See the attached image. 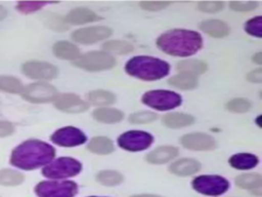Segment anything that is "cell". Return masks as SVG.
<instances>
[{
	"mask_svg": "<svg viewBox=\"0 0 262 197\" xmlns=\"http://www.w3.org/2000/svg\"><path fill=\"white\" fill-rule=\"evenodd\" d=\"M131 197H161L158 195H152V194H140V195H134Z\"/></svg>",
	"mask_w": 262,
	"mask_h": 197,
	"instance_id": "7bdbcfd3",
	"label": "cell"
},
{
	"mask_svg": "<svg viewBox=\"0 0 262 197\" xmlns=\"http://www.w3.org/2000/svg\"><path fill=\"white\" fill-rule=\"evenodd\" d=\"M5 16H6V10L2 6H0V19H3Z\"/></svg>",
	"mask_w": 262,
	"mask_h": 197,
	"instance_id": "ee69618b",
	"label": "cell"
},
{
	"mask_svg": "<svg viewBox=\"0 0 262 197\" xmlns=\"http://www.w3.org/2000/svg\"><path fill=\"white\" fill-rule=\"evenodd\" d=\"M87 149L98 155H106L111 154L114 151V144L113 142L106 136H94L89 142Z\"/></svg>",
	"mask_w": 262,
	"mask_h": 197,
	"instance_id": "d4e9b609",
	"label": "cell"
},
{
	"mask_svg": "<svg viewBox=\"0 0 262 197\" xmlns=\"http://www.w3.org/2000/svg\"><path fill=\"white\" fill-rule=\"evenodd\" d=\"M157 119V114L149 111L135 112L130 115L129 121L134 124H145L150 123Z\"/></svg>",
	"mask_w": 262,
	"mask_h": 197,
	"instance_id": "836d02e7",
	"label": "cell"
},
{
	"mask_svg": "<svg viewBox=\"0 0 262 197\" xmlns=\"http://www.w3.org/2000/svg\"><path fill=\"white\" fill-rule=\"evenodd\" d=\"M115 57L105 51H90L80 55L74 65L86 71H103L112 69L116 66Z\"/></svg>",
	"mask_w": 262,
	"mask_h": 197,
	"instance_id": "8992f818",
	"label": "cell"
},
{
	"mask_svg": "<svg viewBox=\"0 0 262 197\" xmlns=\"http://www.w3.org/2000/svg\"><path fill=\"white\" fill-rule=\"evenodd\" d=\"M200 169H201V163L195 159H191V158L179 159L173 162L169 166V170L171 173L180 175V176L191 175L198 172Z\"/></svg>",
	"mask_w": 262,
	"mask_h": 197,
	"instance_id": "e0dca14e",
	"label": "cell"
},
{
	"mask_svg": "<svg viewBox=\"0 0 262 197\" xmlns=\"http://www.w3.org/2000/svg\"><path fill=\"white\" fill-rule=\"evenodd\" d=\"M82 169V164L71 157H60L46 164L42 174L49 179H66L77 175Z\"/></svg>",
	"mask_w": 262,
	"mask_h": 197,
	"instance_id": "277c9868",
	"label": "cell"
},
{
	"mask_svg": "<svg viewBox=\"0 0 262 197\" xmlns=\"http://www.w3.org/2000/svg\"><path fill=\"white\" fill-rule=\"evenodd\" d=\"M93 118L96 121L102 123H117L124 118L122 111L114 108H98L92 113Z\"/></svg>",
	"mask_w": 262,
	"mask_h": 197,
	"instance_id": "603a6c76",
	"label": "cell"
},
{
	"mask_svg": "<svg viewBox=\"0 0 262 197\" xmlns=\"http://www.w3.org/2000/svg\"><path fill=\"white\" fill-rule=\"evenodd\" d=\"M154 142V136L141 130H129L122 133L118 139V145L130 152H138L147 149Z\"/></svg>",
	"mask_w": 262,
	"mask_h": 197,
	"instance_id": "ba28073f",
	"label": "cell"
},
{
	"mask_svg": "<svg viewBox=\"0 0 262 197\" xmlns=\"http://www.w3.org/2000/svg\"><path fill=\"white\" fill-rule=\"evenodd\" d=\"M192 187L202 194L217 196L227 191L229 183L220 175H200L192 181Z\"/></svg>",
	"mask_w": 262,
	"mask_h": 197,
	"instance_id": "9c48e42d",
	"label": "cell"
},
{
	"mask_svg": "<svg viewBox=\"0 0 262 197\" xmlns=\"http://www.w3.org/2000/svg\"><path fill=\"white\" fill-rule=\"evenodd\" d=\"M253 62L258 64V65H261L262 64V53L261 52H257L256 54L253 55Z\"/></svg>",
	"mask_w": 262,
	"mask_h": 197,
	"instance_id": "b9f144b4",
	"label": "cell"
},
{
	"mask_svg": "<svg viewBox=\"0 0 262 197\" xmlns=\"http://www.w3.org/2000/svg\"><path fill=\"white\" fill-rule=\"evenodd\" d=\"M142 103L158 111H168L178 107L182 100L181 96L170 90H150L145 92L141 98Z\"/></svg>",
	"mask_w": 262,
	"mask_h": 197,
	"instance_id": "5b68a950",
	"label": "cell"
},
{
	"mask_svg": "<svg viewBox=\"0 0 262 197\" xmlns=\"http://www.w3.org/2000/svg\"><path fill=\"white\" fill-rule=\"evenodd\" d=\"M102 48L105 52H113L117 54H127L133 51V45L127 41L110 40L103 43Z\"/></svg>",
	"mask_w": 262,
	"mask_h": 197,
	"instance_id": "f1b7e54d",
	"label": "cell"
},
{
	"mask_svg": "<svg viewBox=\"0 0 262 197\" xmlns=\"http://www.w3.org/2000/svg\"><path fill=\"white\" fill-rule=\"evenodd\" d=\"M0 90L10 93H20L23 91V84L15 77L0 76Z\"/></svg>",
	"mask_w": 262,
	"mask_h": 197,
	"instance_id": "1f68e13d",
	"label": "cell"
},
{
	"mask_svg": "<svg viewBox=\"0 0 262 197\" xmlns=\"http://www.w3.org/2000/svg\"><path fill=\"white\" fill-rule=\"evenodd\" d=\"M99 19L100 17L94 11L86 7L74 8L64 17V22L71 25H82V24L96 22Z\"/></svg>",
	"mask_w": 262,
	"mask_h": 197,
	"instance_id": "2e32d148",
	"label": "cell"
},
{
	"mask_svg": "<svg viewBox=\"0 0 262 197\" xmlns=\"http://www.w3.org/2000/svg\"><path fill=\"white\" fill-rule=\"evenodd\" d=\"M46 4L47 2H43V1H25V2H18L16 7H17V10L23 13H31L39 10Z\"/></svg>",
	"mask_w": 262,
	"mask_h": 197,
	"instance_id": "d590c367",
	"label": "cell"
},
{
	"mask_svg": "<svg viewBox=\"0 0 262 197\" xmlns=\"http://www.w3.org/2000/svg\"><path fill=\"white\" fill-rule=\"evenodd\" d=\"M262 17L260 15L255 16L251 19H249L245 24V30L249 35H252L254 37L261 38L262 37Z\"/></svg>",
	"mask_w": 262,
	"mask_h": 197,
	"instance_id": "e575fe53",
	"label": "cell"
},
{
	"mask_svg": "<svg viewBox=\"0 0 262 197\" xmlns=\"http://www.w3.org/2000/svg\"><path fill=\"white\" fill-rule=\"evenodd\" d=\"M163 124L170 128H180L184 126L191 125L194 122V118L185 113H179V112H173L166 114L163 119Z\"/></svg>",
	"mask_w": 262,
	"mask_h": 197,
	"instance_id": "44dd1931",
	"label": "cell"
},
{
	"mask_svg": "<svg viewBox=\"0 0 262 197\" xmlns=\"http://www.w3.org/2000/svg\"><path fill=\"white\" fill-rule=\"evenodd\" d=\"M262 178L257 173H245L235 178V184L242 189L260 190Z\"/></svg>",
	"mask_w": 262,
	"mask_h": 197,
	"instance_id": "83f0119b",
	"label": "cell"
},
{
	"mask_svg": "<svg viewBox=\"0 0 262 197\" xmlns=\"http://www.w3.org/2000/svg\"><path fill=\"white\" fill-rule=\"evenodd\" d=\"M93 197H94V196H93Z\"/></svg>",
	"mask_w": 262,
	"mask_h": 197,
	"instance_id": "f6af8a7d",
	"label": "cell"
},
{
	"mask_svg": "<svg viewBox=\"0 0 262 197\" xmlns=\"http://www.w3.org/2000/svg\"><path fill=\"white\" fill-rule=\"evenodd\" d=\"M96 181L104 186H116L124 181L123 175L116 170H101L96 175Z\"/></svg>",
	"mask_w": 262,
	"mask_h": 197,
	"instance_id": "f546056e",
	"label": "cell"
},
{
	"mask_svg": "<svg viewBox=\"0 0 262 197\" xmlns=\"http://www.w3.org/2000/svg\"><path fill=\"white\" fill-rule=\"evenodd\" d=\"M54 106L56 109L66 113H82L88 109V104L79 95L74 93H62L55 97Z\"/></svg>",
	"mask_w": 262,
	"mask_h": 197,
	"instance_id": "9a60e30c",
	"label": "cell"
},
{
	"mask_svg": "<svg viewBox=\"0 0 262 197\" xmlns=\"http://www.w3.org/2000/svg\"><path fill=\"white\" fill-rule=\"evenodd\" d=\"M125 71L130 76L144 81L164 78L169 74L170 66L167 62L147 55H137L130 58L125 66Z\"/></svg>",
	"mask_w": 262,
	"mask_h": 197,
	"instance_id": "3957f363",
	"label": "cell"
},
{
	"mask_svg": "<svg viewBox=\"0 0 262 197\" xmlns=\"http://www.w3.org/2000/svg\"><path fill=\"white\" fill-rule=\"evenodd\" d=\"M88 100L94 106L103 107V106H108L114 104L116 102V95L111 91L98 89V90H93L89 92Z\"/></svg>",
	"mask_w": 262,
	"mask_h": 197,
	"instance_id": "4316f807",
	"label": "cell"
},
{
	"mask_svg": "<svg viewBox=\"0 0 262 197\" xmlns=\"http://www.w3.org/2000/svg\"><path fill=\"white\" fill-rule=\"evenodd\" d=\"M200 29L214 38H223L229 34V27L220 19H207L200 24Z\"/></svg>",
	"mask_w": 262,
	"mask_h": 197,
	"instance_id": "d6986e66",
	"label": "cell"
},
{
	"mask_svg": "<svg viewBox=\"0 0 262 197\" xmlns=\"http://www.w3.org/2000/svg\"><path fill=\"white\" fill-rule=\"evenodd\" d=\"M51 141L61 147H75L86 142L87 137L82 130L73 126H66L57 129L52 135Z\"/></svg>",
	"mask_w": 262,
	"mask_h": 197,
	"instance_id": "7c38bea8",
	"label": "cell"
},
{
	"mask_svg": "<svg viewBox=\"0 0 262 197\" xmlns=\"http://www.w3.org/2000/svg\"><path fill=\"white\" fill-rule=\"evenodd\" d=\"M251 107H252L251 102L248 101L247 98H243V97L233 98L226 104L227 110L230 112H233V113L248 112L251 109Z\"/></svg>",
	"mask_w": 262,
	"mask_h": 197,
	"instance_id": "d6a6232c",
	"label": "cell"
},
{
	"mask_svg": "<svg viewBox=\"0 0 262 197\" xmlns=\"http://www.w3.org/2000/svg\"><path fill=\"white\" fill-rule=\"evenodd\" d=\"M229 6L234 11L239 12H247L254 10L258 6L257 1H231L229 3Z\"/></svg>",
	"mask_w": 262,
	"mask_h": 197,
	"instance_id": "74e56055",
	"label": "cell"
},
{
	"mask_svg": "<svg viewBox=\"0 0 262 197\" xmlns=\"http://www.w3.org/2000/svg\"><path fill=\"white\" fill-rule=\"evenodd\" d=\"M168 83L173 87L183 89V90H189L196 87L198 79H196V76L185 74V73H179L169 78Z\"/></svg>",
	"mask_w": 262,
	"mask_h": 197,
	"instance_id": "484cf974",
	"label": "cell"
},
{
	"mask_svg": "<svg viewBox=\"0 0 262 197\" xmlns=\"http://www.w3.org/2000/svg\"><path fill=\"white\" fill-rule=\"evenodd\" d=\"M224 3L221 1H202L199 2L198 8L199 10L203 12H208V13H213L217 12L223 9Z\"/></svg>",
	"mask_w": 262,
	"mask_h": 197,
	"instance_id": "8d00e7d4",
	"label": "cell"
},
{
	"mask_svg": "<svg viewBox=\"0 0 262 197\" xmlns=\"http://www.w3.org/2000/svg\"><path fill=\"white\" fill-rule=\"evenodd\" d=\"M24 181V175L12 169H1L0 170V185L3 186H16L21 184Z\"/></svg>",
	"mask_w": 262,
	"mask_h": 197,
	"instance_id": "4dcf8cb0",
	"label": "cell"
},
{
	"mask_svg": "<svg viewBox=\"0 0 262 197\" xmlns=\"http://www.w3.org/2000/svg\"><path fill=\"white\" fill-rule=\"evenodd\" d=\"M13 130H14V127L10 122L0 120V137L11 134Z\"/></svg>",
	"mask_w": 262,
	"mask_h": 197,
	"instance_id": "ab89813d",
	"label": "cell"
},
{
	"mask_svg": "<svg viewBox=\"0 0 262 197\" xmlns=\"http://www.w3.org/2000/svg\"><path fill=\"white\" fill-rule=\"evenodd\" d=\"M55 150L47 143L29 140L18 145L11 153L10 163L20 169L32 170L51 162Z\"/></svg>",
	"mask_w": 262,
	"mask_h": 197,
	"instance_id": "7a4b0ae2",
	"label": "cell"
},
{
	"mask_svg": "<svg viewBox=\"0 0 262 197\" xmlns=\"http://www.w3.org/2000/svg\"><path fill=\"white\" fill-rule=\"evenodd\" d=\"M53 53L62 60L76 61L80 56L78 46L69 41H58L53 45Z\"/></svg>",
	"mask_w": 262,
	"mask_h": 197,
	"instance_id": "ffe728a7",
	"label": "cell"
},
{
	"mask_svg": "<svg viewBox=\"0 0 262 197\" xmlns=\"http://www.w3.org/2000/svg\"><path fill=\"white\" fill-rule=\"evenodd\" d=\"M229 164L236 168V169H241V170H246V169H251L254 168L258 162L259 159L256 155L254 154H250V153H238V154H234L232 155L229 160H228Z\"/></svg>",
	"mask_w": 262,
	"mask_h": 197,
	"instance_id": "7402d4cb",
	"label": "cell"
},
{
	"mask_svg": "<svg viewBox=\"0 0 262 197\" xmlns=\"http://www.w3.org/2000/svg\"><path fill=\"white\" fill-rule=\"evenodd\" d=\"M178 155L177 148L173 146H161L150 151L145 159L147 162L152 164H163L166 163Z\"/></svg>",
	"mask_w": 262,
	"mask_h": 197,
	"instance_id": "ac0fdd59",
	"label": "cell"
},
{
	"mask_svg": "<svg viewBox=\"0 0 262 197\" xmlns=\"http://www.w3.org/2000/svg\"><path fill=\"white\" fill-rule=\"evenodd\" d=\"M112 35V30L104 26H93L78 29L72 33V39L82 44H93Z\"/></svg>",
	"mask_w": 262,
	"mask_h": 197,
	"instance_id": "8fae6325",
	"label": "cell"
},
{
	"mask_svg": "<svg viewBox=\"0 0 262 197\" xmlns=\"http://www.w3.org/2000/svg\"><path fill=\"white\" fill-rule=\"evenodd\" d=\"M157 46L170 55L190 56L202 48L203 38L195 31L173 29L158 37Z\"/></svg>",
	"mask_w": 262,
	"mask_h": 197,
	"instance_id": "6da1fadb",
	"label": "cell"
},
{
	"mask_svg": "<svg viewBox=\"0 0 262 197\" xmlns=\"http://www.w3.org/2000/svg\"><path fill=\"white\" fill-rule=\"evenodd\" d=\"M26 101L31 103H48L54 101L58 95L54 86L45 82H36L29 84L20 92Z\"/></svg>",
	"mask_w": 262,
	"mask_h": 197,
	"instance_id": "30bf717a",
	"label": "cell"
},
{
	"mask_svg": "<svg viewBox=\"0 0 262 197\" xmlns=\"http://www.w3.org/2000/svg\"><path fill=\"white\" fill-rule=\"evenodd\" d=\"M247 79L253 83H261L262 82V70L256 69L254 71H251L247 75Z\"/></svg>",
	"mask_w": 262,
	"mask_h": 197,
	"instance_id": "60d3db41",
	"label": "cell"
},
{
	"mask_svg": "<svg viewBox=\"0 0 262 197\" xmlns=\"http://www.w3.org/2000/svg\"><path fill=\"white\" fill-rule=\"evenodd\" d=\"M171 4L169 1H141L139 3L140 7L144 10H149V11H158L162 10L166 7H168Z\"/></svg>",
	"mask_w": 262,
	"mask_h": 197,
	"instance_id": "f35d334b",
	"label": "cell"
},
{
	"mask_svg": "<svg viewBox=\"0 0 262 197\" xmlns=\"http://www.w3.org/2000/svg\"><path fill=\"white\" fill-rule=\"evenodd\" d=\"M180 143L184 148L193 151H209L216 147L215 140L211 135L203 132L184 134L180 139Z\"/></svg>",
	"mask_w": 262,
	"mask_h": 197,
	"instance_id": "5bb4252c",
	"label": "cell"
},
{
	"mask_svg": "<svg viewBox=\"0 0 262 197\" xmlns=\"http://www.w3.org/2000/svg\"><path fill=\"white\" fill-rule=\"evenodd\" d=\"M207 64L200 60H183L177 63L176 69L180 73L190 74L193 76L201 75L207 71Z\"/></svg>",
	"mask_w": 262,
	"mask_h": 197,
	"instance_id": "cb8c5ba5",
	"label": "cell"
},
{
	"mask_svg": "<svg viewBox=\"0 0 262 197\" xmlns=\"http://www.w3.org/2000/svg\"><path fill=\"white\" fill-rule=\"evenodd\" d=\"M77 185L71 181L41 182L35 192L39 197H73L77 193Z\"/></svg>",
	"mask_w": 262,
	"mask_h": 197,
	"instance_id": "52a82bcc",
	"label": "cell"
},
{
	"mask_svg": "<svg viewBox=\"0 0 262 197\" xmlns=\"http://www.w3.org/2000/svg\"><path fill=\"white\" fill-rule=\"evenodd\" d=\"M21 70L26 76L32 79L51 80L57 76V69L55 66L40 61H30L23 65Z\"/></svg>",
	"mask_w": 262,
	"mask_h": 197,
	"instance_id": "4fadbf2b",
	"label": "cell"
}]
</instances>
